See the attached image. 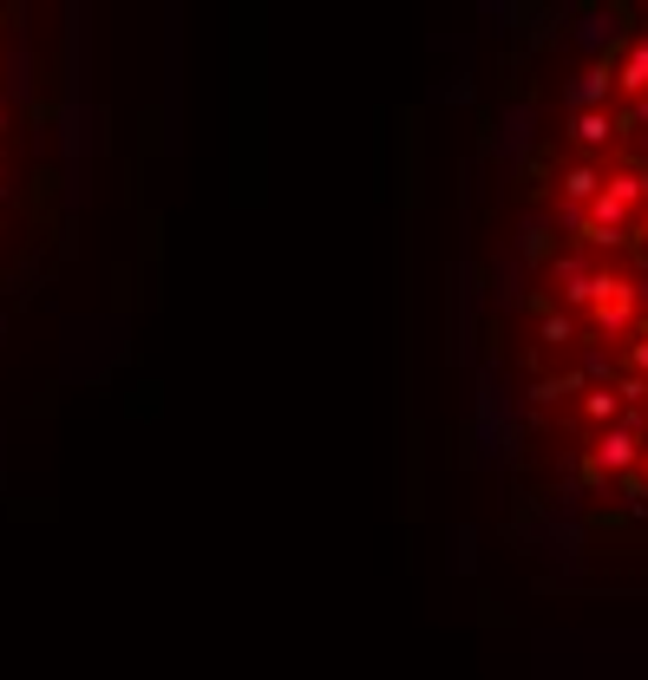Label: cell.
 Listing matches in <instances>:
<instances>
[{"label":"cell","mask_w":648,"mask_h":680,"mask_svg":"<svg viewBox=\"0 0 648 680\" xmlns=\"http://www.w3.org/2000/svg\"><path fill=\"white\" fill-rule=\"evenodd\" d=\"M636 308H642V295H636V281H629V275L596 269V301H589L596 334H623V328H636Z\"/></svg>","instance_id":"6da1fadb"},{"label":"cell","mask_w":648,"mask_h":680,"mask_svg":"<svg viewBox=\"0 0 648 680\" xmlns=\"http://www.w3.org/2000/svg\"><path fill=\"white\" fill-rule=\"evenodd\" d=\"M642 452H648V439L642 432H636V425H629V419H623V425H609V432H596V452H589V459H596V465H603V472H636V465H642Z\"/></svg>","instance_id":"7a4b0ae2"},{"label":"cell","mask_w":648,"mask_h":680,"mask_svg":"<svg viewBox=\"0 0 648 680\" xmlns=\"http://www.w3.org/2000/svg\"><path fill=\"white\" fill-rule=\"evenodd\" d=\"M551 288H557L570 308H589V301H596V269H589L583 256H557V262H551Z\"/></svg>","instance_id":"3957f363"},{"label":"cell","mask_w":648,"mask_h":680,"mask_svg":"<svg viewBox=\"0 0 648 680\" xmlns=\"http://www.w3.org/2000/svg\"><path fill=\"white\" fill-rule=\"evenodd\" d=\"M609 66H616V92H623L629 105H636V99H648V33H642V40H629V47H623Z\"/></svg>","instance_id":"277c9868"},{"label":"cell","mask_w":648,"mask_h":680,"mask_svg":"<svg viewBox=\"0 0 648 680\" xmlns=\"http://www.w3.org/2000/svg\"><path fill=\"white\" fill-rule=\"evenodd\" d=\"M609 92H616V66H589L570 85V119L576 112H609Z\"/></svg>","instance_id":"5b68a950"},{"label":"cell","mask_w":648,"mask_h":680,"mask_svg":"<svg viewBox=\"0 0 648 680\" xmlns=\"http://www.w3.org/2000/svg\"><path fill=\"white\" fill-rule=\"evenodd\" d=\"M603 197V171L596 164H570L564 171V209H589Z\"/></svg>","instance_id":"8992f818"},{"label":"cell","mask_w":648,"mask_h":680,"mask_svg":"<svg viewBox=\"0 0 648 680\" xmlns=\"http://www.w3.org/2000/svg\"><path fill=\"white\" fill-rule=\"evenodd\" d=\"M576 406H583L589 425H603V432H609V425H623V393H616V387H589Z\"/></svg>","instance_id":"52a82bcc"},{"label":"cell","mask_w":648,"mask_h":680,"mask_svg":"<svg viewBox=\"0 0 648 680\" xmlns=\"http://www.w3.org/2000/svg\"><path fill=\"white\" fill-rule=\"evenodd\" d=\"M616 132H623V119H616V112H576V119H570V137H576V144H589V151H596V144H609Z\"/></svg>","instance_id":"ba28073f"},{"label":"cell","mask_w":648,"mask_h":680,"mask_svg":"<svg viewBox=\"0 0 648 680\" xmlns=\"http://www.w3.org/2000/svg\"><path fill=\"white\" fill-rule=\"evenodd\" d=\"M576 393H589V380H583V373H557V380H537V400H544V406H557V400H576Z\"/></svg>","instance_id":"9c48e42d"},{"label":"cell","mask_w":648,"mask_h":680,"mask_svg":"<svg viewBox=\"0 0 648 680\" xmlns=\"http://www.w3.org/2000/svg\"><path fill=\"white\" fill-rule=\"evenodd\" d=\"M537 334H544V347H570L576 321H570V315H544V321H537Z\"/></svg>","instance_id":"30bf717a"},{"label":"cell","mask_w":648,"mask_h":680,"mask_svg":"<svg viewBox=\"0 0 648 680\" xmlns=\"http://www.w3.org/2000/svg\"><path fill=\"white\" fill-rule=\"evenodd\" d=\"M616 393L636 406V400H648V380H642V373H629V380H616Z\"/></svg>","instance_id":"8fae6325"},{"label":"cell","mask_w":648,"mask_h":680,"mask_svg":"<svg viewBox=\"0 0 648 680\" xmlns=\"http://www.w3.org/2000/svg\"><path fill=\"white\" fill-rule=\"evenodd\" d=\"M629 360H636V373H642V380H648V328H642V334H636V340H629Z\"/></svg>","instance_id":"7c38bea8"},{"label":"cell","mask_w":648,"mask_h":680,"mask_svg":"<svg viewBox=\"0 0 648 680\" xmlns=\"http://www.w3.org/2000/svg\"><path fill=\"white\" fill-rule=\"evenodd\" d=\"M629 243H642V249H648V209L636 216V223H629Z\"/></svg>","instance_id":"4fadbf2b"},{"label":"cell","mask_w":648,"mask_h":680,"mask_svg":"<svg viewBox=\"0 0 648 680\" xmlns=\"http://www.w3.org/2000/svg\"><path fill=\"white\" fill-rule=\"evenodd\" d=\"M642 472H648V452H642Z\"/></svg>","instance_id":"5bb4252c"},{"label":"cell","mask_w":648,"mask_h":680,"mask_svg":"<svg viewBox=\"0 0 648 680\" xmlns=\"http://www.w3.org/2000/svg\"><path fill=\"white\" fill-rule=\"evenodd\" d=\"M642 171H648V164H642Z\"/></svg>","instance_id":"9a60e30c"}]
</instances>
